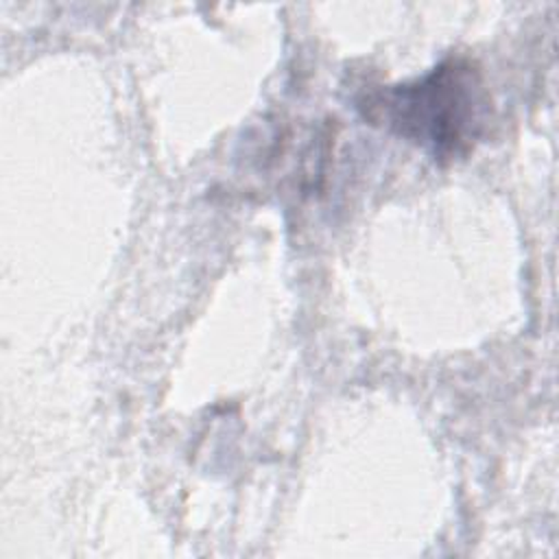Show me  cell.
<instances>
[{"label":"cell","mask_w":559,"mask_h":559,"mask_svg":"<svg viewBox=\"0 0 559 559\" xmlns=\"http://www.w3.org/2000/svg\"><path fill=\"white\" fill-rule=\"evenodd\" d=\"M358 109L369 122L421 144L439 162H454L483 138L491 100L478 66L448 57L413 83L367 90Z\"/></svg>","instance_id":"obj_1"}]
</instances>
